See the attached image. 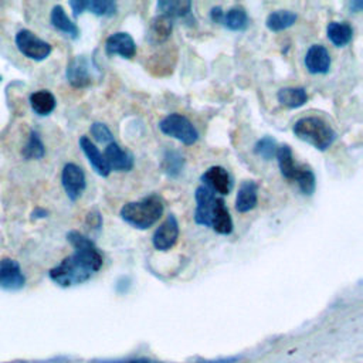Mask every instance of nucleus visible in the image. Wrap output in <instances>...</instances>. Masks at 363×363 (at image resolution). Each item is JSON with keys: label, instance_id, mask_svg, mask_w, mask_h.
Instances as JSON below:
<instances>
[{"label": "nucleus", "instance_id": "nucleus-1", "mask_svg": "<svg viewBox=\"0 0 363 363\" xmlns=\"http://www.w3.org/2000/svg\"><path fill=\"white\" fill-rule=\"evenodd\" d=\"M67 240L74 247V254L65 257L48 272L51 281L64 288L88 281L104 264L102 254L88 235L71 230L67 233Z\"/></svg>", "mask_w": 363, "mask_h": 363}, {"label": "nucleus", "instance_id": "nucleus-2", "mask_svg": "<svg viewBox=\"0 0 363 363\" xmlns=\"http://www.w3.org/2000/svg\"><path fill=\"white\" fill-rule=\"evenodd\" d=\"M164 210L160 196L149 194L138 201H129L122 206L121 218L138 230H147L159 221Z\"/></svg>", "mask_w": 363, "mask_h": 363}, {"label": "nucleus", "instance_id": "nucleus-3", "mask_svg": "<svg viewBox=\"0 0 363 363\" xmlns=\"http://www.w3.org/2000/svg\"><path fill=\"white\" fill-rule=\"evenodd\" d=\"M292 130L298 139L312 145L320 152L329 149L337 136L333 128L326 121L318 116H305L298 119L294 123Z\"/></svg>", "mask_w": 363, "mask_h": 363}, {"label": "nucleus", "instance_id": "nucleus-4", "mask_svg": "<svg viewBox=\"0 0 363 363\" xmlns=\"http://www.w3.org/2000/svg\"><path fill=\"white\" fill-rule=\"evenodd\" d=\"M159 129L166 136H170L183 145H193L199 139V132L194 125L180 113H169L159 122Z\"/></svg>", "mask_w": 363, "mask_h": 363}, {"label": "nucleus", "instance_id": "nucleus-5", "mask_svg": "<svg viewBox=\"0 0 363 363\" xmlns=\"http://www.w3.org/2000/svg\"><path fill=\"white\" fill-rule=\"evenodd\" d=\"M16 45L18 48V51L26 55L30 60L34 61H43L45 60L50 54H51V44H48L47 41L41 40L40 37H37L33 31L30 30H20L16 34Z\"/></svg>", "mask_w": 363, "mask_h": 363}, {"label": "nucleus", "instance_id": "nucleus-6", "mask_svg": "<svg viewBox=\"0 0 363 363\" xmlns=\"http://www.w3.org/2000/svg\"><path fill=\"white\" fill-rule=\"evenodd\" d=\"M61 183H62L67 197L71 201H75L81 197L82 191L86 187L85 173L78 164L67 163L61 172Z\"/></svg>", "mask_w": 363, "mask_h": 363}, {"label": "nucleus", "instance_id": "nucleus-7", "mask_svg": "<svg viewBox=\"0 0 363 363\" xmlns=\"http://www.w3.org/2000/svg\"><path fill=\"white\" fill-rule=\"evenodd\" d=\"M194 199H196V210H194L196 224L210 227L211 216H213L216 203L218 200V196H216L211 190H208L201 184L196 189Z\"/></svg>", "mask_w": 363, "mask_h": 363}, {"label": "nucleus", "instance_id": "nucleus-8", "mask_svg": "<svg viewBox=\"0 0 363 363\" xmlns=\"http://www.w3.org/2000/svg\"><path fill=\"white\" fill-rule=\"evenodd\" d=\"M204 187L211 190L214 194L225 196L231 191L233 179L227 169L223 166H211L208 167L200 177Z\"/></svg>", "mask_w": 363, "mask_h": 363}, {"label": "nucleus", "instance_id": "nucleus-9", "mask_svg": "<svg viewBox=\"0 0 363 363\" xmlns=\"http://www.w3.org/2000/svg\"><path fill=\"white\" fill-rule=\"evenodd\" d=\"M67 81L74 88H86L92 84V71L91 64L84 55L74 57L65 69Z\"/></svg>", "mask_w": 363, "mask_h": 363}, {"label": "nucleus", "instance_id": "nucleus-10", "mask_svg": "<svg viewBox=\"0 0 363 363\" xmlns=\"http://www.w3.org/2000/svg\"><path fill=\"white\" fill-rule=\"evenodd\" d=\"M179 238V223L173 214H169L167 218L156 228L152 237V244L159 251H169Z\"/></svg>", "mask_w": 363, "mask_h": 363}, {"label": "nucleus", "instance_id": "nucleus-11", "mask_svg": "<svg viewBox=\"0 0 363 363\" xmlns=\"http://www.w3.org/2000/svg\"><path fill=\"white\" fill-rule=\"evenodd\" d=\"M26 277L20 264L13 258L0 259V288L7 291H18L24 286Z\"/></svg>", "mask_w": 363, "mask_h": 363}, {"label": "nucleus", "instance_id": "nucleus-12", "mask_svg": "<svg viewBox=\"0 0 363 363\" xmlns=\"http://www.w3.org/2000/svg\"><path fill=\"white\" fill-rule=\"evenodd\" d=\"M106 55H121L122 58H132L136 54V44L129 33L116 31L111 34L105 41Z\"/></svg>", "mask_w": 363, "mask_h": 363}, {"label": "nucleus", "instance_id": "nucleus-13", "mask_svg": "<svg viewBox=\"0 0 363 363\" xmlns=\"http://www.w3.org/2000/svg\"><path fill=\"white\" fill-rule=\"evenodd\" d=\"M104 157H105L111 172L112 170H115V172H130L135 166L133 155L129 150L122 149L115 140L106 145Z\"/></svg>", "mask_w": 363, "mask_h": 363}, {"label": "nucleus", "instance_id": "nucleus-14", "mask_svg": "<svg viewBox=\"0 0 363 363\" xmlns=\"http://www.w3.org/2000/svg\"><path fill=\"white\" fill-rule=\"evenodd\" d=\"M305 67L311 74H328L330 69V55L326 47L313 44L305 54Z\"/></svg>", "mask_w": 363, "mask_h": 363}, {"label": "nucleus", "instance_id": "nucleus-15", "mask_svg": "<svg viewBox=\"0 0 363 363\" xmlns=\"http://www.w3.org/2000/svg\"><path fill=\"white\" fill-rule=\"evenodd\" d=\"M172 30H173V20L167 16L157 14L149 23V27L146 31V40L153 45L162 44L167 41V38L172 34Z\"/></svg>", "mask_w": 363, "mask_h": 363}, {"label": "nucleus", "instance_id": "nucleus-16", "mask_svg": "<svg viewBox=\"0 0 363 363\" xmlns=\"http://www.w3.org/2000/svg\"><path fill=\"white\" fill-rule=\"evenodd\" d=\"M79 147L82 149L84 155L86 156L89 164L94 167V170L102 176V177H108L111 173V169L104 157V155L99 152V149L95 146V143L91 142V139L88 136H81L79 138Z\"/></svg>", "mask_w": 363, "mask_h": 363}, {"label": "nucleus", "instance_id": "nucleus-17", "mask_svg": "<svg viewBox=\"0 0 363 363\" xmlns=\"http://www.w3.org/2000/svg\"><path fill=\"white\" fill-rule=\"evenodd\" d=\"M258 201V184L255 180H244L235 197V210L238 213H248L251 211Z\"/></svg>", "mask_w": 363, "mask_h": 363}, {"label": "nucleus", "instance_id": "nucleus-18", "mask_svg": "<svg viewBox=\"0 0 363 363\" xmlns=\"http://www.w3.org/2000/svg\"><path fill=\"white\" fill-rule=\"evenodd\" d=\"M210 227L217 234H221V235H228L233 233V218L230 216V211H228L223 197H218V200L216 203Z\"/></svg>", "mask_w": 363, "mask_h": 363}, {"label": "nucleus", "instance_id": "nucleus-19", "mask_svg": "<svg viewBox=\"0 0 363 363\" xmlns=\"http://www.w3.org/2000/svg\"><path fill=\"white\" fill-rule=\"evenodd\" d=\"M50 21H51V26H52L55 30H58V31H61V33L69 35L71 38L75 40V38L79 37V28H78V26L67 16V13H65V10H64L62 6L55 4V6L51 9Z\"/></svg>", "mask_w": 363, "mask_h": 363}, {"label": "nucleus", "instance_id": "nucleus-20", "mask_svg": "<svg viewBox=\"0 0 363 363\" xmlns=\"http://www.w3.org/2000/svg\"><path fill=\"white\" fill-rule=\"evenodd\" d=\"M156 7L159 14L167 16L172 20L186 18L191 13V1L189 0H160Z\"/></svg>", "mask_w": 363, "mask_h": 363}, {"label": "nucleus", "instance_id": "nucleus-21", "mask_svg": "<svg viewBox=\"0 0 363 363\" xmlns=\"http://www.w3.org/2000/svg\"><path fill=\"white\" fill-rule=\"evenodd\" d=\"M28 101H30L31 109L40 116L50 115L57 106V99H55L54 94H51L47 89H40V91L30 94Z\"/></svg>", "mask_w": 363, "mask_h": 363}, {"label": "nucleus", "instance_id": "nucleus-22", "mask_svg": "<svg viewBox=\"0 0 363 363\" xmlns=\"http://www.w3.org/2000/svg\"><path fill=\"white\" fill-rule=\"evenodd\" d=\"M326 35L336 47L349 44L353 38V27L346 21H330L326 27Z\"/></svg>", "mask_w": 363, "mask_h": 363}, {"label": "nucleus", "instance_id": "nucleus-23", "mask_svg": "<svg viewBox=\"0 0 363 363\" xmlns=\"http://www.w3.org/2000/svg\"><path fill=\"white\" fill-rule=\"evenodd\" d=\"M277 98L282 106L295 109V108H299L306 104L308 94H306L305 88H302V86H286V88H281L278 91Z\"/></svg>", "mask_w": 363, "mask_h": 363}, {"label": "nucleus", "instance_id": "nucleus-24", "mask_svg": "<svg viewBox=\"0 0 363 363\" xmlns=\"http://www.w3.org/2000/svg\"><path fill=\"white\" fill-rule=\"evenodd\" d=\"M221 24L231 31H242L248 27L250 18L244 7L233 6L223 14Z\"/></svg>", "mask_w": 363, "mask_h": 363}, {"label": "nucleus", "instance_id": "nucleus-25", "mask_svg": "<svg viewBox=\"0 0 363 363\" xmlns=\"http://www.w3.org/2000/svg\"><path fill=\"white\" fill-rule=\"evenodd\" d=\"M277 160H278V166H279V172L282 174V177L288 179V180H294L295 173L298 170V163L294 159L292 155V149L289 145H281L277 147Z\"/></svg>", "mask_w": 363, "mask_h": 363}, {"label": "nucleus", "instance_id": "nucleus-26", "mask_svg": "<svg viewBox=\"0 0 363 363\" xmlns=\"http://www.w3.org/2000/svg\"><path fill=\"white\" fill-rule=\"evenodd\" d=\"M296 18H298V16L291 10H275L268 14V17L265 20V26L268 30L278 33V31L286 30L291 26H294Z\"/></svg>", "mask_w": 363, "mask_h": 363}, {"label": "nucleus", "instance_id": "nucleus-27", "mask_svg": "<svg viewBox=\"0 0 363 363\" xmlns=\"http://www.w3.org/2000/svg\"><path fill=\"white\" fill-rule=\"evenodd\" d=\"M294 180L298 183L299 186V190L306 194V196H311L313 194L315 189H316V177H315V173L313 170L311 169V166L302 163L298 166V170L295 173V177Z\"/></svg>", "mask_w": 363, "mask_h": 363}, {"label": "nucleus", "instance_id": "nucleus-28", "mask_svg": "<svg viewBox=\"0 0 363 363\" xmlns=\"http://www.w3.org/2000/svg\"><path fill=\"white\" fill-rule=\"evenodd\" d=\"M21 155L27 160H37L45 155V146H44L38 132H35V130L30 132L28 139L21 150Z\"/></svg>", "mask_w": 363, "mask_h": 363}, {"label": "nucleus", "instance_id": "nucleus-29", "mask_svg": "<svg viewBox=\"0 0 363 363\" xmlns=\"http://www.w3.org/2000/svg\"><path fill=\"white\" fill-rule=\"evenodd\" d=\"M184 167V157L176 150H166L162 160V169L169 177H177Z\"/></svg>", "mask_w": 363, "mask_h": 363}, {"label": "nucleus", "instance_id": "nucleus-30", "mask_svg": "<svg viewBox=\"0 0 363 363\" xmlns=\"http://www.w3.org/2000/svg\"><path fill=\"white\" fill-rule=\"evenodd\" d=\"M86 10L99 17H111L116 14L118 6L112 0H86L85 11Z\"/></svg>", "mask_w": 363, "mask_h": 363}, {"label": "nucleus", "instance_id": "nucleus-31", "mask_svg": "<svg viewBox=\"0 0 363 363\" xmlns=\"http://www.w3.org/2000/svg\"><path fill=\"white\" fill-rule=\"evenodd\" d=\"M277 140L272 136H264L254 145V153L265 160H271L277 153Z\"/></svg>", "mask_w": 363, "mask_h": 363}, {"label": "nucleus", "instance_id": "nucleus-32", "mask_svg": "<svg viewBox=\"0 0 363 363\" xmlns=\"http://www.w3.org/2000/svg\"><path fill=\"white\" fill-rule=\"evenodd\" d=\"M89 132H91V135H92V138L96 140V142H99V143H111V142H113V135H112V132L109 130V128L105 125V123H102V122H94L92 125H91V128H89Z\"/></svg>", "mask_w": 363, "mask_h": 363}, {"label": "nucleus", "instance_id": "nucleus-33", "mask_svg": "<svg viewBox=\"0 0 363 363\" xmlns=\"http://www.w3.org/2000/svg\"><path fill=\"white\" fill-rule=\"evenodd\" d=\"M85 225H86V228H88L89 231H92V233H99V231H101V228H102V216H101V213H99L96 208L91 210V211L86 214V217H85Z\"/></svg>", "mask_w": 363, "mask_h": 363}, {"label": "nucleus", "instance_id": "nucleus-34", "mask_svg": "<svg viewBox=\"0 0 363 363\" xmlns=\"http://www.w3.org/2000/svg\"><path fill=\"white\" fill-rule=\"evenodd\" d=\"M85 3H86V0H71L69 1V6L72 9V16L75 18L85 11Z\"/></svg>", "mask_w": 363, "mask_h": 363}, {"label": "nucleus", "instance_id": "nucleus-35", "mask_svg": "<svg viewBox=\"0 0 363 363\" xmlns=\"http://www.w3.org/2000/svg\"><path fill=\"white\" fill-rule=\"evenodd\" d=\"M223 14H224V11H223V9H221L220 6H216V7H213V9L210 10V18H211V21H213V23L221 24Z\"/></svg>", "mask_w": 363, "mask_h": 363}, {"label": "nucleus", "instance_id": "nucleus-36", "mask_svg": "<svg viewBox=\"0 0 363 363\" xmlns=\"http://www.w3.org/2000/svg\"><path fill=\"white\" fill-rule=\"evenodd\" d=\"M48 216V210L45 208H41V207H35L31 213V218L33 220H38V218H44Z\"/></svg>", "mask_w": 363, "mask_h": 363}, {"label": "nucleus", "instance_id": "nucleus-37", "mask_svg": "<svg viewBox=\"0 0 363 363\" xmlns=\"http://www.w3.org/2000/svg\"><path fill=\"white\" fill-rule=\"evenodd\" d=\"M112 363H162L150 359H129V360H122V362H112Z\"/></svg>", "mask_w": 363, "mask_h": 363}, {"label": "nucleus", "instance_id": "nucleus-38", "mask_svg": "<svg viewBox=\"0 0 363 363\" xmlns=\"http://www.w3.org/2000/svg\"><path fill=\"white\" fill-rule=\"evenodd\" d=\"M362 7H363V1H360V0L350 3V10L354 13H359L362 10Z\"/></svg>", "mask_w": 363, "mask_h": 363}, {"label": "nucleus", "instance_id": "nucleus-39", "mask_svg": "<svg viewBox=\"0 0 363 363\" xmlns=\"http://www.w3.org/2000/svg\"><path fill=\"white\" fill-rule=\"evenodd\" d=\"M0 82H1V77H0Z\"/></svg>", "mask_w": 363, "mask_h": 363}]
</instances>
